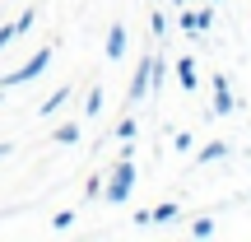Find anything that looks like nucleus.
<instances>
[{"instance_id":"nucleus-8","label":"nucleus","mask_w":251,"mask_h":242,"mask_svg":"<svg viewBox=\"0 0 251 242\" xmlns=\"http://www.w3.org/2000/svg\"><path fill=\"white\" fill-rule=\"evenodd\" d=\"M228 159V140H209L205 149H196V163H219Z\"/></svg>"},{"instance_id":"nucleus-17","label":"nucleus","mask_w":251,"mask_h":242,"mask_svg":"<svg viewBox=\"0 0 251 242\" xmlns=\"http://www.w3.org/2000/svg\"><path fill=\"white\" fill-rule=\"evenodd\" d=\"M181 33H186V37H200L196 33V9H181Z\"/></svg>"},{"instance_id":"nucleus-16","label":"nucleus","mask_w":251,"mask_h":242,"mask_svg":"<svg viewBox=\"0 0 251 242\" xmlns=\"http://www.w3.org/2000/svg\"><path fill=\"white\" fill-rule=\"evenodd\" d=\"M172 149H177V154H191V149H196V140H191L186 131H177V135H172Z\"/></svg>"},{"instance_id":"nucleus-12","label":"nucleus","mask_w":251,"mask_h":242,"mask_svg":"<svg viewBox=\"0 0 251 242\" xmlns=\"http://www.w3.org/2000/svg\"><path fill=\"white\" fill-rule=\"evenodd\" d=\"M209 28H214V5H205V9H196V33L205 37Z\"/></svg>"},{"instance_id":"nucleus-21","label":"nucleus","mask_w":251,"mask_h":242,"mask_svg":"<svg viewBox=\"0 0 251 242\" xmlns=\"http://www.w3.org/2000/svg\"><path fill=\"white\" fill-rule=\"evenodd\" d=\"M9 149H14V144H0V159H9Z\"/></svg>"},{"instance_id":"nucleus-23","label":"nucleus","mask_w":251,"mask_h":242,"mask_svg":"<svg viewBox=\"0 0 251 242\" xmlns=\"http://www.w3.org/2000/svg\"><path fill=\"white\" fill-rule=\"evenodd\" d=\"M0 98H5V89H0Z\"/></svg>"},{"instance_id":"nucleus-4","label":"nucleus","mask_w":251,"mask_h":242,"mask_svg":"<svg viewBox=\"0 0 251 242\" xmlns=\"http://www.w3.org/2000/svg\"><path fill=\"white\" fill-rule=\"evenodd\" d=\"M140 98H149V56H140V65H135V75H130V84H126V103H140Z\"/></svg>"},{"instance_id":"nucleus-3","label":"nucleus","mask_w":251,"mask_h":242,"mask_svg":"<svg viewBox=\"0 0 251 242\" xmlns=\"http://www.w3.org/2000/svg\"><path fill=\"white\" fill-rule=\"evenodd\" d=\"M237 103H233V89H228L224 75H209V117H228Z\"/></svg>"},{"instance_id":"nucleus-20","label":"nucleus","mask_w":251,"mask_h":242,"mask_svg":"<svg viewBox=\"0 0 251 242\" xmlns=\"http://www.w3.org/2000/svg\"><path fill=\"white\" fill-rule=\"evenodd\" d=\"M14 37H19V24H5V28H0V52H5Z\"/></svg>"},{"instance_id":"nucleus-19","label":"nucleus","mask_w":251,"mask_h":242,"mask_svg":"<svg viewBox=\"0 0 251 242\" xmlns=\"http://www.w3.org/2000/svg\"><path fill=\"white\" fill-rule=\"evenodd\" d=\"M70 224H75V215H70V210H61V215H51V228H56V233H65Z\"/></svg>"},{"instance_id":"nucleus-18","label":"nucleus","mask_w":251,"mask_h":242,"mask_svg":"<svg viewBox=\"0 0 251 242\" xmlns=\"http://www.w3.org/2000/svg\"><path fill=\"white\" fill-rule=\"evenodd\" d=\"M102 196V177H89L84 182V200H98Z\"/></svg>"},{"instance_id":"nucleus-10","label":"nucleus","mask_w":251,"mask_h":242,"mask_svg":"<svg viewBox=\"0 0 251 242\" xmlns=\"http://www.w3.org/2000/svg\"><path fill=\"white\" fill-rule=\"evenodd\" d=\"M181 219V210H177V200H168V205H158V210H149V224H177Z\"/></svg>"},{"instance_id":"nucleus-22","label":"nucleus","mask_w":251,"mask_h":242,"mask_svg":"<svg viewBox=\"0 0 251 242\" xmlns=\"http://www.w3.org/2000/svg\"><path fill=\"white\" fill-rule=\"evenodd\" d=\"M209 5H219V0H209Z\"/></svg>"},{"instance_id":"nucleus-5","label":"nucleus","mask_w":251,"mask_h":242,"mask_svg":"<svg viewBox=\"0 0 251 242\" xmlns=\"http://www.w3.org/2000/svg\"><path fill=\"white\" fill-rule=\"evenodd\" d=\"M126 42H130V28H126V24H112L107 28V61H121V56H126Z\"/></svg>"},{"instance_id":"nucleus-14","label":"nucleus","mask_w":251,"mask_h":242,"mask_svg":"<svg viewBox=\"0 0 251 242\" xmlns=\"http://www.w3.org/2000/svg\"><path fill=\"white\" fill-rule=\"evenodd\" d=\"M191 233H196V238H214V233H219V224L205 215V219H196V224H191Z\"/></svg>"},{"instance_id":"nucleus-15","label":"nucleus","mask_w":251,"mask_h":242,"mask_svg":"<svg viewBox=\"0 0 251 242\" xmlns=\"http://www.w3.org/2000/svg\"><path fill=\"white\" fill-rule=\"evenodd\" d=\"M149 28H153V37H168V19H163V9L149 14Z\"/></svg>"},{"instance_id":"nucleus-6","label":"nucleus","mask_w":251,"mask_h":242,"mask_svg":"<svg viewBox=\"0 0 251 242\" xmlns=\"http://www.w3.org/2000/svg\"><path fill=\"white\" fill-rule=\"evenodd\" d=\"M172 70H177V84H181L186 93L200 84V70H196V61H191V56H177V65H172Z\"/></svg>"},{"instance_id":"nucleus-11","label":"nucleus","mask_w":251,"mask_h":242,"mask_svg":"<svg viewBox=\"0 0 251 242\" xmlns=\"http://www.w3.org/2000/svg\"><path fill=\"white\" fill-rule=\"evenodd\" d=\"M51 144H79V121H61L51 135Z\"/></svg>"},{"instance_id":"nucleus-13","label":"nucleus","mask_w":251,"mask_h":242,"mask_svg":"<svg viewBox=\"0 0 251 242\" xmlns=\"http://www.w3.org/2000/svg\"><path fill=\"white\" fill-rule=\"evenodd\" d=\"M135 135H140V121H135V117H121L117 121V140H135Z\"/></svg>"},{"instance_id":"nucleus-1","label":"nucleus","mask_w":251,"mask_h":242,"mask_svg":"<svg viewBox=\"0 0 251 242\" xmlns=\"http://www.w3.org/2000/svg\"><path fill=\"white\" fill-rule=\"evenodd\" d=\"M130 191H135V159H117L112 177L102 182V200H107V205H126Z\"/></svg>"},{"instance_id":"nucleus-7","label":"nucleus","mask_w":251,"mask_h":242,"mask_svg":"<svg viewBox=\"0 0 251 242\" xmlns=\"http://www.w3.org/2000/svg\"><path fill=\"white\" fill-rule=\"evenodd\" d=\"M65 103H70V84H61V89H56V93H51V98H47V103H42V108H37V117H56V112H61V108H65Z\"/></svg>"},{"instance_id":"nucleus-9","label":"nucleus","mask_w":251,"mask_h":242,"mask_svg":"<svg viewBox=\"0 0 251 242\" xmlns=\"http://www.w3.org/2000/svg\"><path fill=\"white\" fill-rule=\"evenodd\" d=\"M98 117H102V84H93L84 98V121H98Z\"/></svg>"},{"instance_id":"nucleus-2","label":"nucleus","mask_w":251,"mask_h":242,"mask_svg":"<svg viewBox=\"0 0 251 242\" xmlns=\"http://www.w3.org/2000/svg\"><path fill=\"white\" fill-rule=\"evenodd\" d=\"M47 65H51V47H37V52L28 56V61L19 65V70H9L5 80H0V89H19V84H33L37 75L47 70Z\"/></svg>"}]
</instances>
